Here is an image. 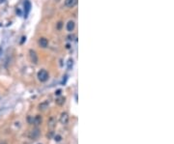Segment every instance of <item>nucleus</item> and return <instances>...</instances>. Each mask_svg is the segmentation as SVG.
Instances as JSON below:
<instances>
[{
	"label": "nucleus",
	"instance_id": "nucleus-1",
	"mask_svg": "<svg viewBox=\"0 0 174 144\" xmlns=\"http://www.w3.org/2000/svg\"><path fill=\"white\" fill-rule=\"evenodd\" d=\"M38 78L40 81L45 82L48 80V74L46 70H41L40 72L38 73Z\"/></svg>",
	"mask_w": 174,
	"mask_h": 144
},
{
	"label": "nucleus",
	"instance_id": "nucleus-2",
	"mask_svg": "<svg viewBox=\"0 0 174 144\" xmlns=\"http://www.w3.org/2000/svg\"><path fill=\"white\" fill-rule=\"evenodd\" d=\"M29 56H30V59H31V62L33 64H38V55H37L35 50L30 49L29 50Z\"/></svg>",
	"mask_w": 174,
	"mask_h": 144
},
{
	"label": "nucleus",
	"instance_id": "nucleus-3",
	"mask_svg": "<svg viewBox=\"0 0 174 144\" xmlns=\"http://www.w3.org/2000/svg\"><path fill=\"white\" fill-rule=\"evenodd\" d=\"M60 122L63 125H67L68 122H69V115H68L67 112H63L61 116H60Z\"/></svg>",
	"mask_w": 174,
	"mask_h": 144
},
{
	"label": "nucleus",
	"instance_id": "nucleus-4",
	"mask_svg": "<svg viewBox=\"0 0 174 144\" xmlns=\"http://www.w3.org/2000/svg\"><path fill=\"white\" fill-rule=\"evenodd\" d=\"M38 45L41 47V48H47L48 46V39H46V38H40L39 39V41H38Z\"/></svg>",
	"mask_w": 174,
	"mask_h": 144
},
{
	"label": "nucleus",
	"instance_id": "nucleus-5",
	"mask_svg": "<svg viewBox=\"0 0 174 144\" xmlns=\"http://www.w3.org/2000/svg\"><path fill=\"white\" fill-rule=\"evenodd\" d=\"M77 4V0H65V6L68 8H72Z\"/></svg>",
	"mask_w": 174,
	"mask_h": 144
},
{
	"label": "nucleus",
	"instance_id": "nucleus-6",
	"mask_svg": "<svg viewBox=\"0 0 174 144\" xmlns=\"http://www.w3.org/2000/svg\"><path fill=\"white\" fill-rule=\"evenodd\" d=\"M75 27H76V23H75V21L70 20V21L67 23V30L69 31V32L74 31V30H75Z\"/></svg>",
	"mask_w": 174,
	"mask_h": 144
},
{
	"label": "nucleus",
	"instance_id": "nucleus-7",
	"mask_svg": "<svg viewBox=\"0 0 174 144\" xmlns=\"http://www.w3.org/2000/svg\"><path fill=\"white\" fill-rule=\"evenodd\" d=\"M30 8H31V4H30V2H29L28 0H27V1H25V3H24V11H25V18L27 17V15H28V13L30 12Z\"/></svg>",
	"mask_w": 174,
	"mask_h": 144
},
{
	"label": "nucleus",
	"instance_id": "nucleus-8",
	"mask_svg": "<svg viewBox=\"0 0 174 144\" xmlns=\"http://www.w3.org/2000/svg\"><path fill=\"white\" fill-rule=\"evenodd\" d=\"M48 105H49L48 101L43 102V103H41V104L39 105V109H40V110H45V109H47L48 107Z\"/></svg>",
	"mask_w": 174,
	"mask_h": 144
},
{
	"label": "nucleus",
	"instance_id": "nucleus-9",
	"mask_svg": "<svg viewBox=\"0 0 174 144\" xmlns=\"http://www.w3.org/2000/svg\"><path fill=\"white\" fill-rule=\"evenodd\" d=\"M39 135H40V132H39L38 129H36V130L32 131V133H31V135H30V137L31 138H36V137H38Z\"/></svg>",
	"mask_w": 174,
	"mask_h": 144
},
{
	"label": "nucleus",
	"instance_id": "nucleus-10",
	"mask_svg": "<svg viewBox=\"0 0 174 144\" xmlns=\"http://www.w3.org/2000/svg\"><path fill=\"white\" fill-rule=\"evenodd\" d=\"M33 123H34V124H36V125L41 124V123H42V117H41L40 115H37L33 119Z\"/></svg>",
	"mask_w": 174,
	"mask_h": 144
},
{
	"label": "nucleus",
	"instance_id": "nucleus-11",
	"mask_svg": "<svg viewBox=\"0 0 174 144\" xmlns=\"http://www.w3.org/2000/svg\"><path fill=\"white\" fill-rule=\"evenodd\" d=\"M65 98L64 97H60V98H58V99H56V104H57L58 106H62L63 104L65 103Z\"/></svg>",
	"mask_w": 174,
	"mask_h": 144
},
{
	"label": "nucleus",
	"instance_id": "nucleus-12",
	"mask_svg": "<svg viewBox=\"0 0 174 144\" xmlns=\"http://www.w3.org/2000/svg\"><path fill=\"white\" fill-rule=\"evenodd\" d=\"M74 65V60L72 59H69L68 60V69H71Z\"/></svg>",
	"mask_w": 174,
	"mask_h": 144
},
{
	"label": "nucleus",
	"instance_id": "nucleus-13",
	"mask_svg": "<svg viewBox=\"0 0 174 144\" xmlns=\"http://www.w3.org/2000/svg\"><path fill=\"white\" fill-rule=\"evenodd\" d=\"M61 139H62V136L59 135H56L55 136H54V140L56 141V142H59V141H61Z\"/></svg>",
	"mask_w": 174,
	"mask_h": 144
},
{
	"label": "nucleus",
	"instance_id": "nucleus-14",
	"mask_svg": "<svg viewBox=\"0 0 174 144\" xmlns=\"http://www.w3.org/2000/svg\"><path fill=\"white\" fill-rule=\"evenodd\" d=\"M62 25H63L62 21H59V22H58V23H57V29H58V30H60V29H61Z\"/></svg>",
	"mask_w": 174,
	"mask_h": 144
},
{
	"label": "nucleus",
	"instance_id": "nucleus-15",
	"mask_svg": "<svg viewBox=\"0 0 174 144\" xmlns=\"http://www.w3.org/2000/svg\"><path fill=\"white\" fill-rule=\"evenodd\" d=\"M75 38H76V36H75V35H72V36L70 35V36H68V39H69L70 41H72V40H75Z\"/></svg>",
	"mask_w": 174,
	"mask_h": 144
},
{
	"label": "nucleus",
	"instance_id": "nucleus-16",
	"mask_svg": "<svg viewBox=\"0 0 174 144\" xmlns=\"http://www.w3.org/2000/svg\"><path fill=\"white\" fill-rule=\"evenodd\" d=\"M61 93H62V91L59 89V90H57V91H55V95H56V96H60V95H61Z\"/></svg>",
	"mask_w": 174,
	"mask_h": 144
},
{
	"label": "nucleus",
	"instance_id": "nucleus-17",
	"mask_svg": "<svg viewBox=\"0 0 174 144\" xmlns=\"http://www.w3.org/2000/svg\"><path fill=\"white\" fill-rule=\"evenodd\" d=\"M27 120H28L29 123H33V118H31V117H28V119H27Z\"/></svg>",
	"mask_w": 174,
	"mask_h": 144
},
{
	"label": "nucleus",
	"instance_id": "nucleus-18",
	"mask_svg": "<svg viewBox=\"0 0 174 144\" xmlns=\"http://www.w3.org/2000/svg\"><path fill=\"white\" fill-rule=\"evenodd\" d=\"M22 40H21V42H20V44H23V42L24 41H25V40H26V37H22Z\"/></svg>",
	"mask_w": 174,
	"mask_h": 144
},
{
	"label": "nucleus",
	"instance_id": "nucleus-19",
	"mask_svg": "<svg viewBox=\"0 0 174 144\" xmlns=\"http://www.w3.org/2000/svg\"><path fill=\"white\" fill-rule=\"evenodd\" d=\"M5 2V0H0V4H1V3H4Z\"/></svg>",
	"mask_w": 174,
	"mask_h": 144
},
{
	"label": "nucleus",
	"instance_id": "nucleus-20",
	"mask_svg": "<svg viewBox=\"0 0 174 144\" xmlns=\"http://www.w3.org/2000/svg\"><path fill=\"white\" fill-rule=\"evenodd\" d=\"M0 144H7L6 142H4V141H2V142H0Z\"/></svg>",
	"mask_w": 174,
	"mask_h": 144
}]
</instances>
